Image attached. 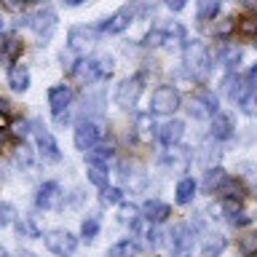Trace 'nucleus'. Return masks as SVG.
<instances>
[{
	"label": "nucleus",
	"mask_w": 257,
	"mask_h": 257,
	"mask_svg": "<svg viewBox=\"0 0 257 257\" xmlns=\"http://www.w3.org/2000/svg\"><path fill=\"white\" fill-rule=\"evenodd\" d=\"M182 62H185V67H188L190 75L198 78V80L209 78V72H212V51H209L206 43H201V40H185Z\"/></svg>",
	"instance_id": "obj_1"
},
{
	"label": "nucleus",
	"mask_w": 257,
	"mask_h": 257,
	"mask_svg": "<svg viewBox=\"0 0 257 257\" xmlns=\"http://www.w3.org/2000/svg\"><path fill=\"white\" fill-rule=\"evenodd\" d=\"M112 72V59L110 56H88V59H78L72 64V75H75L80 83H94L99 78H107Z\"/></svg>",
	"instance_id": "obj_2"
},
{
	"label": "nucleus",
	"mask_w": 257,
	"mask_h": 257,
	"mask_svg": "<svg viewBox=\"0 0 257 257\" xmlns=\"http://www.w3.org/2000/svg\"><path fill=\"white\" fill-rule=\"evenodd\" d=\"M180 102H182V96L174 86H158L156 91H153L150 110L156 112V115H172V112L180 107Z\"/></svg>",
	"instance_id": "obj_3"
},
{
	"label": "nucleus",
	"mask_w": 257,
	"mask_h": 257,
	"mask_svg": "<svg viewBox=\"0 0 257 257\" xmlns=\"http://www.w3.org/2000/svg\"><path fill=\"white\" fill-rule=\"evenodd\" d=\"M46 246L59 257H72L75 249H78V238L72 236L70 230H62V228L59 230H48L46 233Z\"/></svg>",
	"instance_id": "obj_4"
},
{
	"label": "nucleus",
	"mask_w": 257,
	"mask_h": 257,
	"mask_svg": "<svg viewBox=\"0 0 257 257\" xmlns=\"http://www.w3.org/2000/svg\"><path fill=\"white\" fill-rule=\"evenodd\" d=\"M102 140V123L99 120H91V118H86V120H80V123L75 126V148L78 150H91L96 142Z\"/></svg>",
	"instance_id": "obj_5"
},
{
	"label": "nucleus",
	"mask_w": 257,
	"mask_h": 257,
	"mask_svg": "<svg viewBox=\"0 0 257 257\" xmlns=\"http://www.w3.org/2000/svg\"><path fill=\"white\" fill-rule=\"evenodd\" d=\"M140 94H142V78L140 75H132V78H126V80H120V86L115 88V102H118V107H134L137 99H140Z\"/></svg>",
	"instance_id": "obj_6"
},
{
	"label": "nucleus",
	"mask_w": 257,
	"mask_h": 257,
	"mask_svg": "<svg viewBox=\"0 0 257 257\" xmlns=\"http://www.w3.org/2000/svg\"><path fill=\"white\" fill-rule=\"evenodd\" d=\"M99 27H86V24H80V27H72L70 30V48L78 54H86L88 48H91L96 40H99Z\"/></svg>",
	"instance_id": "obj_7"
},
{
	"label": "nucleus",
	"mask_w": 257,
	"mask_h": 257,
	"mask_svg": "<svg viewBox=\"0 0 257 257\" xmlns=\"http://www.w3.org/2000/svg\"><path fill=\"white\" fill-rule=\"evenodd\" d=\"M188 112H190L193 118H198V120L212 118L214 112H217V96H214L212 91H198V94L190 99Z\"/></svg>",
	"instance_id": "obj_8"
},
{
	"label": "nucleus",
	"mask_w": 257,
	"mask_h": 257,
	"mask_svg": "<svg viewBox=\"0 0 257 257\" xmlns=\"http://www.w3.org/2000/svg\"><path fill=\"white\" fill-rule=\"evenodd\" d=\"M70 102H72V88L70 86H51V91H48V104H51V112H54V118L56 120H64V110L70 107Z\"/></svg>",
	"instance_id": "obj_9"
},
{
	"label": "nucleus",
	"mask_w": 257,
	"mask_h": 257,
	"mask_svg": "<svg viewBox=\"0 0 257 257\" xmlns=\"http://www.w3.org/2000/svg\"><path fill=\"white\" fill-rule=\"evenodd\" d=\"M24 24H27L30 30H35L38 35L48 38V35L54 32V27H56V14L51 11V8H43V11L27 16V19H24Z\"/></svg>",
	"instance_id": "obj_10"
},
{
	"label": "nucleus",
	"mask_w": 257,
	"mask_h": 257,
	"mask_svg": "<svg viewBox=\"0 0 257 257\" xmlns=\"http://www.w3.org/2000/svg\"><path fill=\"white\" fill-rule=\"evenodd\" d=\"M62 204V188L56 182H43L38 188V196H35V206L38 209H56Z\"/></svg>",
	"instance_id": "obj_11"
},
{
	"label": "nucleus",
	"mask_w": 257,
	"mask_h": 257,
	"mask_svg": "<svg viewBox=\"0 0 257 257\" xmlns=\"http://www.w3.org/2000/svg\"><path fill=\"white\" fill-rule=\"evenodd\" d=\"M35 140H38V153L43 156V161H51V164H56V161L62 158V150H59V145H56V140L51 137V132L38 128V132H35Z\"/></svg>",
	"instance_id": "obj_12"
},
{
	"label": "nucleus",
	"mask_w": 257,
	"mask_h": 257,
	"mask_svg": "<svg viewBox=\"0 0 257 257\" xmlns=\"http://www.w3.org/2000/svg\"><path fill=\"white\" fill-rule=\"evenodd\" d=\"M132 19H134V8H118L115 14L110 16L107 22L102 24V32H107V35H118V32H123V30H128V24H132Z\"/></svg>",
	"instance_id": "obj_13"
},
{
	"label": "nucleus",
	"mask_w": 257,
	"mask_h": 257,
	"mask_svg": "<svg viewBox=\"0 0 257 257\" xmlns=\"http://www.w3.org/2000/svg\"><path fill=\"white\" fill-rule=\"evenodd\" d=\"M190 246H193V230H190V225H177V228L172 230V249H174V254L177 257H188L190 252Z\"/></svg>",
	"instance_id": "obj_14"
},
{
	"label": "nucleus",
	"mask_w": 257,
	"mask_h": 257,
	"mask_svg": "<svg viewBox=\"0 0 257 257\" xmlns=\"http://www.w3.org/2000/svg\"><path fill=\"white\" fill-rule=\"evenodd\" d=\"M252 88H254V83H252V78H230L228 80V86H225V91H228V96L233 102H244L249 94H252Z\"/></svg>",
	"instance_id": "obj_15"
},
{
	"label": "nucleus",
	"mask_w": 257,
	"mask_h": 257,
	"mask_svg": "<svg viewBox=\"0 0 257 257\" xmlns=\"http://www.w3.org/2000/svg\"><path fill=\"white\" fill-rule=\"evenodd\" d=\"M182 134H185V123H182V120H177V118L166 120V123L158 128V137H161V142H164L166 148H172V145L180 142Z\"/></svg>",
	"instance_id": "obj_16"
},
{
	"label": "nucleus",
	"mask_w": 257,
	"mask_h": 257,
	"mask_svg": "<svg viewBox=\"0 0 257 257\" xmlns=\"http://www.w3.org/2000/svg\"><path fill=\"white\" fill-rule=\"evenodd\" d=\"M142 212H145V220L148 222H166L169 214H172V209H169V204H164V201L150 198V201H145Z\"/></svg>",
	"instance_id": "obj_17"
},
{
	"label": "nucleus",
	"mask_w": 257,
	"mask_h": 257,
	"mask_svg": "<svg viewBox=\"0 0 257 257\" xmlns=\"http://www.w3.org/2000/svg\"><path fill=\"white\" fill-rule=\"evenodd\" d=\"M212 137L214 140H230L233 137V118L228 115V112L217 110L212 115Z\"/></svg>",
	"instance_id": "obj_18"
},
{
	"label": "nucleus",
	"mask_w": 257,
	"mask_h": 257,
	"mask_svg": "<svg viewBox=\"0 0 257 257\" xmlns=\"http://www.w3.org/2000/svg\"><path fill=\"white\" fill-rule=\"evenodd\" d=\"M8 86H11L14 91H27L30 88V70L24 67V64H14V67L8 70Z\"/></svg>",
	"instance_id": "obj_19"
},
{
	"label": "nucleus",
	"mask_w": 257,
	"mask_h": 257,
	"mask_svg": "<svg viewBox=\"0 0 257 257\" xmlns=\"http://www.w3.org/2000/svg\"><path fill=\"white\" fill-rule=\"evenodd\" d=\"M86 158L88 164H107L110 158H115V148L107 142H96L91 150H86Z\"/></svg>",
	"instance_id": "obj_20"
},
{
	"label": "nucleus",
	"mask_w": 257,
	"mask_h": 257,
	"mask_svg": "<svg viewBox=\"0 0 257 257\" xmlns=\"http://www.w3.org/2000/svg\"><path fill=\"white\" fill-rule=\"evenodd\" d=\"M196 190H198V182L193 177H182L177 182V204H190L196 198Z\"/></svg>",
	"instance_id": "obj_21"
},
{
	"label": "nucleus",
	"mask_w": 257,
	"mask_h": 257,
	"mask_svg": "<svg viewBox=\"0 0 257 257\" xmlns=\"http://www.w3.org/2000/svg\"><path fill=\"white\" fill-rule=\"evenodd\" d=\"M0 51H3V59L8 62H16L22 54V40L16 35H6L3 40H0Z\"/></svg>",
	"instance_id": "obj_22"
},
{
	"label": "nucleus",
	"mask_w": 257,
	"mask_h": 257,
	"mask_svg": "<svg viewBox=\"0 0 257 257\" xmlns=\"http://www.w3.org/2000/svg\"><path fill=\"white\" fill-rule=\"evenodd\" d=\"M225 169H220V166H214V169H209V172L204 174V190L206 193H217V188L225 182Z\"/></svg>",
	"instance_id": "obj_23"
},
{
	"label": "nucleus",
	"mask_w": 257,
	"mask_h": 257,
	"mask_svg": "<svg viewBox=\"0 0 257 257\" xmlns=\"http://www.w3.org/2000/svg\"><path fill=\"white\" fill-rule=\"evenodd\" d=\"M238 252L244 257H257V230H249L238 238Z\"/></svg>",
	"instance_id": "obj_24"
},
{
	"label": "nucleus",
	"mask_w": 257,
	"mask_h": 257,
	"mask_svg": "<svg viewBox=\"0 0 257 257\" xmlns=\"http://www.w3.org/2000/svg\"><path fill=\"white\" fill-rule=\"evenodd\" d=\"M107 166L104 164H91L88 166V182L91 185H96V188H104V185H107Z\"/></svg>",
	"instance_id": "obj_25"
},
{
	"label": "nucleus",
	"mask_w": 257,
	"mask_h": 257,
	"mask_svg": "<svg viewBox=\"0 0 257 257\" xmlns=\"http://www.w3.org/2000/svg\"><path fill=\"white\" fill-rule=\"evenodd\" d=\"M220 14V0H198V19L209 22Z\"/></svg>",
	"instance_id": "obj_26"
},
{
	"label": "nucleus",
	"mask_w": 257,
	"mask_h": 257,
	"mask_svg": "<svg viewBox=\"0 0 257 257\" xmlns=\"http://www.w3.org/2000/svg\"><path fill=\"white\" fill-rule=\"evenodd\" d=\"M137 252H140V249H137L134 241H118L115 246L107 249V254H104V257H132Z\"/></svg>",
	"instance_id": "obj_27"
},
{
	"label": "nucleus",
	"mask_w": 257,
	"mask_h": 257,
	"mask_svg": "<svg viewBox=\"0 0 257 257\" xmlns=\"http://www.w3.org/2000/svg\"><path fill=\"white\" fill-rule=\"evenodd\" d=\"M188 161H190V153L174 150V145H172V150H169V156L164 158V164H169L172 169H185V166H188Z\"/></svg>",
	"instance_id": "obj_28"
},
{
	"label": "nucleus",
	"mask_w": 257,
	"mask_h": 257,
	"mask_svg": "<svg viewBox=\"0 0 257 257\" xmlns=\"http://www.w3.org/2000/svg\"><path fill=\"white\" fill-rule=\"evenodd\" d=\"M236 32L244 38H257V19L254 16H244V19H236Z\"/></svg>",
	"instance_id": "obj_29"
},
{
	"label": "nucleus",
	"mask_w": 257,
	"mask_h": 257,
	"mask_svg": "<svg viewBox=\"0 0 257 257\" xmlns=\"http://www.w3.org/2000/svg\"><path fill=\"white\" fill-rule=\"evenodd\" d=\"M217 193H220L222 198H241V193H244V188H241V182H236V180H228L225 177V182L217 188Z\"/></svg>",
	"instance_id": "obj_30"
},
{
	"label": "nucleus",
	"mask_w": 257,
	"mask_h": 257,
	"mask_svg": "<svg viewBox=\"0 0 257 257\" xmlns=\"http://www.w3.org/2000/svg\"><path fill=\"white\" fill-rule=\"evenodd\" d=\"M99 201L104 206H112V204H120V198H123V193H120L118 188H110V185H104V188H99Z\"/></svg>",
	"instance_id": "obj_31"
},
{
	"label": "nucleus",
	"mask_w": 257,
	"mask_h": 257,
	"mask_svg": "<svg viewBox=\"0 0 257 257\" xmlns=\"http://www.w3.org/2000/svg\"><path fill=\"white\" fill-rule=\"evenodd\" d=\"M123 180H126V185H128V190H134V193H142V190H145V182H148L142 172H126Z\"/></svg>",
	"instance_id": "obj_32"
},
{
	"label": "nucleus",
	"mask_w": 257,
	"mask_h": 257,
	"mask_svg": "<svg viewBox=\"0 0 257 257\" xmlns=\"http://www.w3.org/2000/svg\"><path fill=\"white\" fill-rule=\"evenodd\" d=\"M225 244H228V241H225L222 236H212L204 244V257H214V254H220L222 249H225Z\"/></svg>",
	"instance_id": "obj_33"
},
{
	"label": "nucleus",
	"mask_w": 257,
	"mask_h": 257,
	"mask_svg": "<svg viewBox=\"0 0 257 257\" xmlns=\"http://www.w3.org/2000/svg\"><path fill=\"white\" fill-rule=\"evenodd\" d=\"M80 233H83L86 241H94L96 233H99V220H96V217H88V220H83V225H80Z\"/></svg>",
	"instance_id": "obj_34"
},
{
	"label": "nucleus",
	"mask_w": 257,
	"mask_h": 257,
	"mask_svg": "<svg viewBox=\"0 0 257 257\" xmlns=\"http://www.w3.org/2000/svg\"><path fill=\"white\" fill-rule=\"evenodd\" d=\"M153 128H156V126H153V118L150 115H140V118H137V132H140V137H142L145 142L153 137Z\"/></svg>",
	"instance_id": "obj_35"
},
{
	"label": "nucleus",
	"mask_w": 257,
	"mask_h": 257,
	"mask_svg": "<svg viewBox=\"0 0 257 257\" xmlns=\"http://www.w3.org/2000/svg\"><path fill=\"white\" fill-rule=\"evenodd\" d=\"M166 40H169L166 30H150L148 35H145V46H164Z\"/></svg>",
	"instance_id": "obj_36"
},
{
	"label": "nucleus",
	"mask_w": 257,
	"mask_h": 257,
	"mask_svg": "<svg viewBox=\"0 0 257 257\" xmlns=\"http://www.w3.org/2000/svg\"><path fill=\"white\" fill-rule=\"evenodd\" d=\"M241 107H244L246 115H257V88H252V94L241 102Z\"/></svg>",
	"instance_id": "obj_37"
},
{
	"label": "nucleus",
	"mask_w": 257,
	"mask_h": 257,
	"mask_svg": "<svg viewBox=\"0 0 257 257\" xmlns=\"http://www.w3.org/2000/svg\"><path fill=\"white\" fill-rule=\"evenodd\" d=\"M230 32H236V19H225L222 24H217L214 35H217V38H228Z\"/></svg>",
	"instance_id": "obj_38"
},
{
	"label": "nucleus",
	"mask_w": 257,
	"mask_h": 257,
	"mask_svg": "<svg viewBox=\"0 0 257 257\" xmlns=\"http://www.w3.org/2000/svg\"><path fill=\"white\" fill-rule=\"evenodd\" d=\"M11 220H14V206L11 204H0V228L11 225Z\"/></svg>",
	"instance_id": "obj_39"
},
{
	"label": "nucleus",
	"mask_w": 257,
	"mask_h": 257,
	"mask_svg": "<svg viewBox=\"0 0 257 257\" xmlns=\"http://www.w3.org/2000/svg\"><path fill=\"white\" fill-rule=\"evenodd\" d=\"M16 158H19V164L32 166V156H30V148H27V145H22V148L16 150Z\"/></svg>",
	"instance_id": "obj_40"
},
{
	"label": "nucleus",
	"mask_w": 257,
	"mask_h": 257,
	"mask_svg": "<svg viewBox=\"0 0 257 257\" xmlns=\"http://www.w3.org/2000/svg\"><path fill=\"white\" fill-rule=\"evenodd\" d=\"M19 233H30V236H40L38 225H35V222H30V220H22V222H19Z\"/></svg>",
	"instance_id": "obj_41"
},
{
	"label": "nucleus",
	"mask_w": 257,
	"mask_h": 257,
	"mask_svg": "<svg viewBox=\"0 0 257 257\" xmlns=\"http://www.w3.org/2000/svg\"><path fill=\"white\" fill-rule=\"evenodd\" d=\"M228 220H230L233 225H246V222H249V214H244V212L238 209L236 214H228Z\"/></svg>",
	"instance_id": "obj_42"
},
{
	"label": "nucleus",
	"mask_w": 257,
	"mask_h": 257,
	"mask_svg": "<svg viewBox=\"0 0 257 257\" xmlns=\"http://www.w3.org/2000/svg\"><path fill=\"white\" fill-rule=\"evenodd\" d=\"M164 6L169 11H182V8L188 6V0H164Z\"/></svg>",
	"instance_id": "obj_43"
},
{
	"label": "nucleus",
	"mask_w": 257,
	"mask_h": 257,
	"mask_svg": "<svg viewBox=\"0 0 257 257\" xmlns=\"http://www.w3.org/2000/svg\"><path fill=\"white\" fill-rule=\"evenodd\" d=\"M3 3H6L8 8H11V11H19L22 3H27V0H3Z\"/></svg>",
	"instance_id": "obj_44"
},
{
	"label": "nucleus",
	"mask_w": 257,
	"mask_h": 257,
	"mask_svg": "<svg viewBox=\"0 0 257 257\" xmlns=\"http://www.w3.org/2000/svg\"><path fill=\"white\" fill-rule=\"evenodd\" d=\"M0 112H3V115H14V107L6 99H0Z\"/></svg>",
	"instance_id": "obj_45"
},
{
	"label": "nucleus",
	"mask_w": 257,
	"mask_h": 257,
	"mask_svg": "<svg viewBox=\"0 0 257 257\" xmlns=\"http://www.w3.org/2000/svg\"><path fill=\"white\" fill-rule=\"evenodd\" d=\"M241 3H244L246 8H252V11H257V0H241Z\"/></svg>",
	"instance_id": "obj_46"
},
{
	"label": "nucleus",
	"mask_w": 257,
	"mask_h": 257,
	"mask_svg": "<svg viewBox=\"0 0 257 257\" xmlns=\"http://www.w3.org/2000/svg\"><path fill=\"white\" fill-rule=\"evenodd\" d=\"M64 6H80V3H86V0H62Z\"/></svg>",
	"instance_id": "obj_47"
},
{
	"label": "nucleus",
	"mask_w": 257,
	"mask_h": 257,
	"mask_svg": "<svg viewBox=\"0 0 257 257\" xmlns=\"http://www.w3.org/2000/svg\"><path fill=\"white\" fill-rule=\"evenodd\" d=\"M0 257H6V249L3 246H0Z\"/></svg>",
	"instance_id": "obj_48"
},
{
	"label": "nucleus",
	"mask_w": 257,
	"mask_h": 257,
	"mask_svg": "<svg viewBox=\"0 0 257 257\" xmlns=\"http://www.w3.org/2000/svg\"><path fill=\"white\" fill-rule=\"evenodd\" d=\"M27 3H43V0H27Z\"/></svg>",
	"instance_id": "obj_49"
},
{
	"label": "nucleus",
	"mask_w": 257,
	"mask_h": 257,
	"mask_svg": "<svg viewBox=\"0 0 257 257\" xmlns=\"http://www.w3.org/2000/svg\"><path fill=\"white\" fill-rule=\"evenodd\" d=\"M22 257H35V254H30V252H24V254H22Z\"/></svg>",
	"instance_id": "obj_50"
},
{
	"label": "nucleus",
	"mask_w": 257,
	"mask_h": 257,
	"mask_svg": "<svg viewBox=\"0 0 257 257\" xmlns=\"http://www.w3.org/2000/svg\"><path fill=\"white\" fill-rule=\"evenodd\" d=\"M3 140H6V134H3V132H0V142H3Z\"/></svg>",
	"instance_id": "obj_51"
},
{
	"label": "nucleus",
	"mask_w": 257,
	"mask_h": 257,
	"mask_svg": "<svg viewBox=\"0 0 257 257\" xmlns=\"http://www.w3.org/2000/svg\"><path fill=\"white\" fill-rule=\"evenodd\" d=\"M0 30H3V19H0Z\"/></svg>",
	"instance_id": "obj_52"
},
{
	"label": "nucleus",
	"mask_w": 257,
	"mask_h": 257,
	"mask_svg": "<svg viewBox=\"0 0 257 257\" xmlns=\"http://www.w3.org/2000/svg\"><path fill=\"white\" fill-rule=\"evenodd\" d=\"M254 46H257V43H254Z\"/></svg>",
	"instance_id": "obj_53"
}]
</instances>
